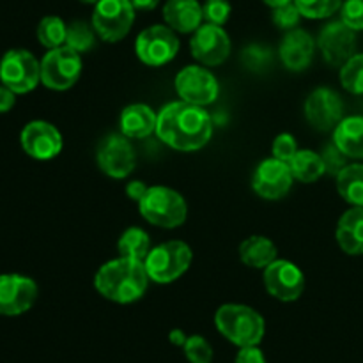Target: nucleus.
Listing matches in <instances>:
<instances>
[{"label": "nucleus", "instance_id": "a18cd8bd", "mask_svg": "<svg viewBox=\"0 0 363 363\" xmlns=\"http://www.w3.org/2000/svg\"><path fill=\"white\" fill-rule=\"evenodd\" d=\"M82 2H85V4H98L99 0H82Z\"/></svg>", "mask_w": 363, "mask_h": 363}, {"label": "nucleus", "instance_id": "c03bdc74", "mask_svg": "<svg viewBox=\"0 0 363 363\" xmlns=\"http://www.w3.org/2000/svg\"><path fill=\"white\" fill-rule=\"evenodd\" d=\"M262 2H264L266 6H269V7H273V9H277V7L286 6V4L294 2V0H262Z\"/></svg>", "mask_w": 363, "mask_h": 363}, {"label": "nucleus", "instance_id": "473e14b6", "mask_svg": "<svg viewBox=\"0 0 363 363\" xmlns=\"http://www.w3.org/2000/svg\"><path fill=\"white\" fill-rule=\"evenodd\" d=\"M202 13H204V20L208 23L222 27L230 16V4L227 0H206V4L202 6Z\"/></svg>", "mask_w": 363, "mask_h": 363}, {"label": "nucleus", "instance_id": "ddd939ff", "mask_svg": "<svg viewBox=\"0 0 363 363\" xmlns=\"http://www.w3.org/2000/svg\"><path fill=\"white\" fill-rule=\"evenodd\" d=\"M318 45L330 66L342 67L354 55L357 34L344 21H332L321 30Z\"/></svg>", "mask_w": 363, "mask_h": 363}, {"label": "nucleus", "instance_id": "e433bc0d", "mask_svg": "<svg viewBox=\"0 0 363 363\" xmlns=\"http://www.w3.org/2000/svg\"><path fill=\"white\" fill-rule=\"evenodd\" d=\"M301 13L298 11L296 4L291 2L286 6H280L273 11V21L279 28H294L300 21Z\"/></svg>", "mask_w": 363, "mask_h": 363}, {"label": "nucleus", "instance_id": "f704fd0d", "mask_svg": "<svg viewBox=\"0 0 363 363\" xmlns=\"http://www.w3.org/2000/svg\"><path fill=\"white\" fill-rule=\"evenodd\" d=\"M243 62L248 69L261 71L264 69L266 66H269L272 55H269V50L262 48V46L259 45H252L243 52Z\"/></svg>", "mask_w": 363, "mask_h": 363}, {"label": "nucleus", "instance_id": "dca6fc26", "mask_svg": "<svg viewBox=\"0 0 363 363\" xmlns=\"http://www.w3.org/2000/svg\"><path fill=\"white\" fill-rule=\"evenodd\" d=\"M293 179L289 163L269 158L257 167L254 179H252V186L259 197L268 199V201H279L291 190Z\"/></svg>", "mask_w": 363, "mask_h": 363}, {"label": "nucleus", "instance_id": "a211bd4d", "mask_svg": "<svg viewBox=\"0 0 363 363\" xmlns=\"http://www.w3.org/2000/svg\"><path fill=\"white\" fill-rule=\"evenodd\" d=\"M21 147L35 160H52L62 149V137L53 124L32 121L21 131Z\"/></svg>", "mask_w": 363, "mask_h": 363}, {"label": "nucleus", "instance_id": "b1692460", "mask_svg": "<svg viewBox=\"0 0 363 363\" xmlns=\"http://www.w3.org/2000/svg\"><path fill=\"white\" fill-rule=\"evenodd\" d=\"M240 257L250 268H268L277 261V247L264 236H250L240 245Z\"/></svg>", "mask_w": 363, "mask_h": 363}, {"label": "nucleus", "instance_id": "5701e85b", "mask_svg": "<svg viewBox=\"0 0 363 363\" xmlns=\"http://www.w3.org/2000/svg\"><path fill=\"white\" fill-rule=\"evenodd\" d=\"M333 144L347 158L363 160V117H346L337 124L333 131Z\"/></svg>", "mask_w": 363, "mask_h": 363}, {"label": "nucleus", "instance_id": "20e7f679", "mask_svg": "<svg viewBox=\"0 0 363 363\" xmlns=\"http://www.w3.org/2000/svg\"><path fill=\"white\" fill-rule=\"evenodd\" d=\"M140 215L149 223L163 229H174L183 225L186 220V202L176 190L167 186L147 188L144 197L138 202Z\"/></svg>", "mask_w": 363, "mask_h": 363}, {"label": "nucleus", "instance_id": "2f4dec72", "mask_svg": "<svg viewBox=\"0 0 363 363\" xmlns=\"http://www.w3.org/2000/svg\"><path fill=\"white\" fill-rule=\"evenodd\" d=\"M184 354H186L190 363H211L213 362V347L209 346L208 340L201 335L188 337L183 346Z\"/></svg>", "mask_w": 363, "mask_h": 363}, {"label": "nucleus", "instance_id": "2eb2a0df", "mask_svg": "<svg viewBox=\"0 0 363 363\" xmlns=\"http://www.w3.org/2000/svg\"><path fill=\"white\" fill-rule=\"evenodd\" d=\"M135 151L124 135H110L98 147V165L106 176L124 179L135 169Z\"/></svg>", "mask_w": 363, "mask_h": 363}, {"label": "nucleus", "instance_id": "4468645a", "mask_svg": "<svg viewBox=\"0 0 363 363\" xmlns=\"http://www.w3.org/2000/svg\"><path fill=\"white\" fill-rule=\"evenodd\" d=\"M191 55L206 66H220L230 53V39L220 25L206 23L195 30L190 41Z\"/></svg>", "mask_w": 363, "mask_h": 363}, {"label": "nucleus", "instance_id": "f8f14e48", "mask_svg": "<svg viewBox=\"0 0 363 363\" xmlns=\"http://www.w3.org/2000/svg\"><path fill=\"white\" fill-rule=\"evenodd\" d=\"M176 91L183 101L191 105H209L218 96V82L204 67L188 66L176 77Z\"/></svg>", "mask_w": 363, "mask_h": 363}, {"label": "nucleus", "instance_id": "7ed1b4c3", "mask_svg": "<svg viewBox=\"0 0 363 363\" xmlns=\"http://www.w3.org/2000/svg\"><path fill=\"white\" fill-rule=\"evenodd\" d=\"M215 323L218 332L238 347L259 346L264 337V319L247 305H223L216 311Z\"/></svg>", "mask_w": 363, "mask_h": 363}, {"label": "nucleus", "instance_id": "a878e982", "mask_svg": "<svg viewBox=\"0 0 363 363\" xmlns=\"http://www.w3.org/2000/svg\"><path fill=\"white\" fill-rule=\"evenodd\" d=\"M289 167L294 179L301 181V183H314L326 172L323 156L314 151H307V149L298 151L289 162Z\"/></svg>", "mask_w": 363, "mask_h": 363}, {"label": "nucleus", "instance_id": "7c9ffc66", "mask_svg": "<svg viewBox=\"0 0 363 363\" xmlns=\"http://www.w3.org/2000/svg\"><path fill=\"white\" fill-rule=\"evenodd\" d=\"M94 32L89 27L85 21H73V23L67 27V35H66V46L73 48L74 52L84 53L94 46Z\"/></svg>", "mask_w": 363, "mask_h": 363}, {"label": "nucleus", "instance_id": "a19ab883", "mask_svg": "<svg viewBox=\"0 0 363 363\" xmlns=\"http://www.w3.org/2000/svg\"><path fill=\"white\" fill-rule=\"evenodd\" d=\"M145 191H147V186H145L142 181H131V183H128V186H126L128 197L133 199V201H137V202H140V199L144 197Z\"/></svg>", "mask_w": 363, "mask_h": 363}, {"label": "nucleus", "instance_id": "39448f33", "mask_svg": "<svg viewBox=\"0 0 363 363\" xmlns=\"http://www.w3.org/2000/svg\"><path fill=\"white\" fill-rule=\"evenodd\" d=\"M144 264L149 279L158 284H170L190 268L191 250L183 241H167L149 252Z\"/></svg>", "mask_w": 363, "mask_h": 363}, {"label": "nucleus", "instance_id": "c9c22d12", "mask_svg": "<svg viewBox=\"0 0 363 363\" xmlns=\"http://www.w3.org/2000/svg\"><path fill=\"white\" fill-rule=\"evenodd\" d=\"M296 152L298 144L296 140H294L293 135L282 133L275 138V142H273V158L280 160V162L289 163Z\"/></svg>", "mask_w": 363, "mask_h": 363}, {"label": "nucleus", "instance_id": "4c0bfd02", "mask_svg": "<svg viewBox=\"0 0 363 363\" xmlns=\"http://www.w3.org/2000/svg\"><path fill=\"white\" fill-rule=\"evenodd\" d=\"M323 162H325V167H326V172L330 174H339L340 170L346 167V158L347 156L344 155L342 151H340L339 147H337L335 144L333 145H328V147H325V151H323Z\"/></svg>", "mask_w": 363, "mask_h": 363}, {"label": "nucleus", "instance_id": "0eeeda50", "mask_svg": "<svg viewBox=\"0 0 363 363\" xmlns=\"http://www.w3.org/2000/svg\"><path fill=\"white\" fill-rule=\"evenodd\" d=\"M0 82L16 94H25L41 82V64L27 50H9L0 60Z\"/></svg>", "mask_w": 363, "mask_h": 363}, {"label": "nucleus", "instance_id": "79ce46f5", "mask_svg": "<svg viewBox=\"0 0 363 363\" xmlns=\"http://www.w3.org/2000/svg\"><path fill=\"white\" fill-rule=\"evenodd\" d=\"M186 339H188V337L184 335L183 330H172V332L169 333V340L174 344V346L183 347L184 342H186Z\"/></svg>", "mask_w": 363, "mask_h": 363}, {"label": "nucleus", "instance_id": "aec40b11", "mask_svg": "<svg viewBox=\"0 0 363 363\" xmlns=\"http://www.w3.org/2000/svg\"><path fill=\"white\" fill-rule=\"evenodd\" d=\"M163 18L172 30L188 34L201 27L204 13L197 0H169L163 7Z\"/></svg>", "mask_w": 363, "mask_h": 363}, {"label": "nucleus", "instance_id": "393cba45", "mask_svg": "<svg viewBox=\"0 0 363 363\" xmlns=\"http://www.w3.org/2000/svg\"><path fill=\"white\" fill-rule=\"evenodd\" d=\"M337 190L351 206H363V165H346L337 174Z\"/></svg>", "mask_w": 363, "mask_h": 363}, {"label": "nucleus", "instance_id": "412c9836", "mask_svg": "<svg viewBox=\"0 0 363 363\" xmlns=\"http://www.w3.org/2000/svg\"><path fill=\"white\" fill-rule=\"evenodd\" d=\"M337 241L346 254H363V206H353L340 216L337 225Z\"/></svg>", "mask_w": 363, "mask_h": 363}, {"label": "nucleus", "instance_id": "6ab92c4d", "mask_svg": "<svg viewBox=\"0 0 363 363\" xmlns=\"http://www.w3.org/2000/svg\"><path fill=\"white\" fill-rule=\"evenodd\" d=\"M314 57V39L301 28H293L280 45V59L289 71H303Z\"/></svg>", "mask_w": 363, "mask_h": 363}, {"label": "nucleus", "instance_id": "1a4fd4ad", "mask_svg": "<svg viewBox=\"0 0 363 363\" xmlns=\"http://www.w3.org/2000/svg\"><path fill=\"white\" fill-rule=\"evenodd\" d=\"M135 52L142 62L158 67L176 57V53L179 52V39L170 27L152 25L138 34Z\"/></svg>", "mask_w": 363, "mask_h": 363}, {"label": "nucleus", "instance_id": "f257e3e1", "mask_svg": "<svg viewBox=\"0 0 363 363\" xmlns=\"http://www.w3.org/2000/svg\"><path fill=\"white\" fill-rule=\"evenodd\" d=\"M156 135L177 151H199L211 140L213 121L202 106L174 101L158 113Z\"/></svg>", "mask_w": 363, "mask_h": 363}, {"label": "nucleus", "instance_id": "72a5a7b5", "mask_svg": "<svg viewBox=\"0 0 363 363\" xmlns=\"http://www.w3.org/2000/svg\"><path fill=\"white\" fill-rule=\"evenodd\" d=\"M340 21L353 28L363 30V0H346L340 7Z\"/></svg>", "mask_w": 363, "mask_h": 363}, {"label": "nucleus", "instance_id": "423d86ee", "mask_svg": "<svg viewBox=\"0 0 363 363\" xmlns=\"http://www.w3.org/2000/svg\"><path fill=\"white\" fill-rule=\"evenodd\" d=\"M82 74L80 53L69 46L53 48L41 60V82L53 91L73 87Z\"/></svg>", "mask_w": 363, "mask_h": 363}, {"label": "nucleus", "instance_id": "6e6552de", "mask_svg": "<svg viewBox=\"0 0 363 363\" xmlns=\"http://www.w3.org/2000/svg\"><path fill=\"white\" fill-rule=\"evenodd\" d=\"M135 20L130 0H99L92 13V27L103 41L116 43L126 38Z\"/></svg>", "mask_w": 363, "mask_h": 363}, {"label": "nucleus", "instance_id": "bb28decb", "mask_svg": "<svg viewBox=\"0 0 363 363\" xmlns=\"http://www.w3.org/2000/svg\"><path fill=\"white\" fill-rule=\"evenodd\" d=\"M117 250H119L121 257L145 261L147 254L151 252V240H149L145 230L138 229V227H131V229L124 230L123 236L119 238Z\"/></svg>", "mask_w": 363, "mask_h": 363}, {"label": "nucleus", "instance_id": "c756f323", "mask_svg": "<svg viewBox=\"0 0 363 363\" xmlns=\"http://www.w3.org/2000/svg\"><path fill=\"white\" fill-rule=\"evenodd\" d=\"M301 16L321 20L335 14L342 7V0H294Z\"/></svg>", "mask_w": 363, "mask_h": 363}, {"label": "nucleus", "instance_id": "c85d7f7f", "mask_svg": "<svg viewBox=\"0 0 363 363\" xmlns=\"http://www.w3.org/2000/svg\"><path fill=\"white\" fill-rule=\"evenodd\" d=\"M342 87L351 94H363V53L353 55L340 69Z\"/></svg>", "mask_w": 363, "mask_h": 363}, {"label": "nucleus", "instance_id": "ea45409f", "mask_svg": "<svg viewBox=\"0 0 363 363\" xmlns=\"http://www.w3.org/2000/svg\"><path fill=\"white\" fill-rule=\"evenodd\" d=\"M14 94H16V92L11 91L9 87H6V85H0V113H6L13 108L14 101H16Z\"/></svg>", "mask_w": 363, "mask_h": 363}, {"label": "nucleus", "instance_id": "f03ea898", "mask_svg": "<svg viewBox=\"0 0 363 363\" xmlns=\"http://www.w3.org/2000/svg\"><path fill=\"white\" fill-rule=\"evenodd\" d=\"M149 275L144 261L119 257L105 262L94 277V287L103 298L126 305L140 300L147 289Z\"/></svg>", "mask_w": 363, "mask_h": 363}, {"label": "nucleus", "instance_id": "4be33fe9", "mask_svg": "<svg viewBox=\"0 0 363 363\" xmlns=\"http://www.w3.org/2000/svg\"><path fill=\"white\" fill-rule=\"evenodd\" d=\"M158 116L147 105H130L121 113V131L128 138H145L156 131Z\"/></svg>", "mask_w": 363, "mask_h": 363}, {"label": "nucleus", "instance_id": "37998d69", "mask_svg": "<svg viewBox=\"0 0 363 363\" xmlns=\"http://www.w3.org/2000/svg\"><path fill=\"white\" fill-rule=\"evenodd\" d=\"M130 2L135 9L149 11V9H155V7L158 6L160 0H130Z\"/></svg>", "mask_w": 363, "mask_h": 363}, {"label": "nucleus", "instance_id": "cd10ccee", "mask_svg": "<svg viewBox=\"0 0 363 363\" xmlns=\"http://www.w3.org/2000/svg\"><path fill=\"white\" fill-rule=\"evenodd\" d=\"M67 25L59 16H46L38 25V39L43 46L53 50L66 45Z\"/></svg>", "mask_w": 363, "mask_h": 363}, {"label": "nucleus", "instance_id": "58836bf2", "mask_svg": "<svg viewBox=\"0 0 363 363\" xmlns=\"http://www.w3.org/2000/svg\"><path fill=\"white\" fill-rule=\"evenodd\" d=\"M234 363H266V358L257 346H248L240 347V353L236 354Z\"/></svg>", "mask_w": 363, "mask_h": 363}, {"label": "nucleus", "instance_id": "9d476101", "mask_svg": "<svg viewBox=\"0 0 363 363\" xmlns=\"http://www.w3.org/2000/svg\"><path fill=\"white\" fill-rule=\"evenodd\" d=\"M344 103L335 91L319 87L305 101V117L319 131L335 130L342 121Z\"/></svg>", "mask_w": 363, "mask_h": 363}, {"label": "nucleus", "instance_id": "f3484780", "mask_svg": "<svg viewBox=\"0 0 363 363\" xmlns=\"http://www.w3.org/2000/svg\"><path fill=\"white\" fill-rule=\"evenodd\" d=\"M38 286L23 275H0V314L20 315L34 305Z\"/></svg>", "mask_w": 363, "mask_h": 363}, {"label": "nucleus", "instance_id": "9b49d317", "mask_svg": "<svg viewBox=\"0 0 363 363\" xmlns=\"http://www.w3.org/2000/svg\"><path fill=\"white\" fill-rule=\"evenodd\" d=\"M266 291L280 301H294L305 289V277L296 264L289 261H273L264 268Z\"/></svg>", "mask_w": 363, "mask_h": 363}]
</instances>
